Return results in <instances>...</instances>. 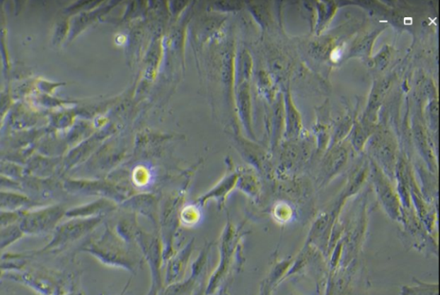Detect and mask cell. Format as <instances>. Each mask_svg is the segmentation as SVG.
<instances>
[{
	"instance_id": "cell-1",
	"label": "cell",
	"mask_w": 440,
	"mask_h": 295,
	"mask_svg": "<svg viewBox=\"0 0 440 295\" xmlns=\"http://www.w3.org/2000/svg\"><path fill=\"white\" fill-rule=\"evenodd\" d=\"M94 253L107 265L125 269L132 272L137 266V261L133 254L111 230H107L102 241L98 243V248L94 249Z\"/></svg>"
},
{
	"instance_id": "cell-2",
	"label": "cell",
	"mask_w": 440,
	"mask_h": 295,
	"mask_svg": "<svg viewBox=\"0 0 440 295\" xmlns=\"http://www.w3.org/2000/svg\"><path fill=\"white\" fill-rule=\"evenodd\" d=\"M144 256L150 266L151 273V287L148 295H158L162 289L161 266L163 262V251L161 243L158 237L144 233L137 229L135 234Z\"/></svg>"
},
{
	"instance_id": "cell-3",
	"label": "cell",
	"mask_w": 440,
	"mask_h": 295,
	"mask_svg": "<svg viewBox=\"0 0 440 295\" xmlns=\"http://www.w3.org/2000/svg\"><path fill=\"white\" fill-rule=\"evenodd\" d=\"M374 181L379 200L381 202L383 207H385L387 214L393 220H398L401 216L399 198L395 194L385 174L378 167H375L374 170Z\"/></svg>"
},
{
	"instance_id": "cell-4",
	"label": "cell",
	"mask_w": 440,
	"mask_h": 295,
	"mask_svg": "<svg viewBox=\"0 0 440 295\" xmlns=\"http://www.w3.org/2000/svg\"><path fill=\"white\" fill-rule=\"evenodd\" d=\"M234 231L231 227H226L225 233L222 238L221 259H220L218 269L212 276L209 283H208L207 294H214L226 277L228 269H229L231 258L233 256L234 249L233 245L234 242Z\"/></svg>"
},
{
	"instance_id": "cell-5",
	"label": "cell",
	"mask_w": 440,
	"mask_h": 295,
	"mask_svg": "<svg viewBox=\"0 0 440 295\" xmlns=\"http://www.w3.org/2000/svg\"><path fill=\"white\" fill-rule=\"evenodd\" d=\"M193 241L187 245L185 249L181 251L174 258L170 259L168 264L166 282L168 285L182 281L185 273L192 253H193Z\"/></svg>"
},
{
	"instance_id": "cell-6",
	"label": "cell",
	"mask_w": 440,
	"mask_h": 295,
	"mask_svg": "<svg viewBox=\"0 0 440 295\" xmlns=\"http://www.w3.org/2000/svg\"><path fill=\"white\" fill-rule=\"evenodd\" d=\"M204 267L205 265L202 262L195 261L192 266L190 278L168 285L165 289L160 291L158 295H190L195 288L196 281L201 276Z\"/></svg>"
},
{
	"instance_id": "cell-7",
	"label": "cell",
	"mask_w": 440,
	"mask_h": 295,
	"mask_svg": "<svg viewBox=\"0 0 440 295\" xmlns=\"http://www.w3.org/2000/svg\"><path fill=\"white\" fill-rule=\"evenodd\" d=\"M375 151H377L378 159L385 166L387 173L391 175L393 173L395 166V146L393 143L389 139H383L376 145Z\"/></svg>"
},
{
	"instance_id": "cell-8",
	"label": "cell",
	"mask_w": 440,
	"mask_h": 295,
	"mask_svg": "<svg viewBox=\"0 0 440 295\" xmlns=\"http://www.w3.org/2000/svg\"><path fill=\"white\" fill-rule=\"evenodd\" d=\"M291 262H293L291 260H284L274 267L269 277L266 279L265 282H264L261 290V294L260 295H269L270 294L275 285L281 282L282 277L285 276L287 270L289 269L290 265H291Z\"/></svg>"
},
{
	"instance_id": "cell-9",
	"label": "cell",
	"mask_w": 440,
	"mask_h": 295,
	"mask_svg": "<svg viewBox=\"0 0 440 295\" xmlns=\"http://www.w3.org/2000/svg\"><path fill=\"white\" fill-rule=\"evenodd\" d=\"M347 161V153L343 147H337L331 151L327 157L325 163V170L328 176L332 177L337 174L340 170L346 165Z\"/></svg>"
},
{
	"instance_id": "cell-10",
	"label": "cell",
	"mask_w": 440,
	"mask_h": 295,
	"mask_svg": "<svg viewBox=\"0 0 440 295\" xmlns=\"http://www.w3.org/2000/svg\"><path fill=\"white\" fill-rule=\"evenodd\" d=\"M415 282L416 285L403 286L400 295H439L438 283L424 282L416 279Z\"/></svg>"
},
{
	"instance_id": "cell-11",
	"label": "cell",
	"mask_w": 440,
	"mask_h": 295,
	"mask_svg": "<svg viewBox=\"0 0 440 295\" xmlns=\"http://www.w3.org/2000/svg\"><path fill=\"white\" fill-rule=\"evenodd\" d=\"M299 119L294 109L293 106L290 105L289 110H288V134L290 137H297L300 130Z\"/></svg>"
}]
</instances>
